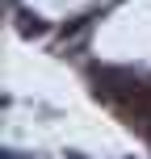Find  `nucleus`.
Masks as SVG:
<instances>
[{
    "mask_svg": "<svg viewBox=\"0 0 151 159\" xmlns=\"http://www.w3.org/2000/svg\"><path fill=\"white\" fill-rule=\"evenodd\" d=\"M67 159H84V155H76V151H67Z\"/></svg>",
    "mask_w": 151,
    "mask_h": 159,
    "instance_id": "obj_1",
    "label": "nucleus"
}]
</instances>
